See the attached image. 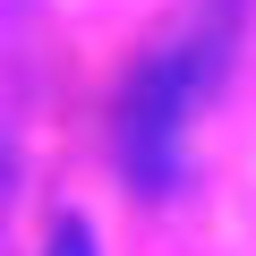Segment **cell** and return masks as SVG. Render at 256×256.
Masks as SVG:
<instances>
[{"instance_id":"3","label":"cell","mask_w":256,"mask_h":256,"mask_svg":"<svg viewBox=\"0 0 256 256\" xmlns=\"http://www.w3.org/2000/svg\"><path fill=\"white\" fill-rule=\"evenodd\" d=\"M0 188H9V154H0Z\"/></svg>"},{"instance_id":"2","label":"cell","mask_w":256,"mask_h":256,"mask_svg":"<svg viewBox=\"0 0 256 256\" xmlns=\"http://www.w3.org/2000/svg\"><path fill=\"white\" fill-rule=\"evenodd\" d=\"M52 256H94V230H86V222H77V214H68V222H60V230H52Z\"/></svg>"},{"instance_id":"1","label":"cell","mask_w":256,"mask_h":256,"mask_svg":"<svg viewBox=\"0 0 256 256\" xmlns=\"http://www.w3.org/2000/svg\"><path fill=\"white\" fill-rule=\"evenodd\" d=\"M222 52H230V26H222V18H205L196 34H180L171 52H154V60L137 68V86H128V102H120V162H128V180H137L146 196L180 180L188 111H196V94L214 86Z\"/></svg>"}]
</instances>
